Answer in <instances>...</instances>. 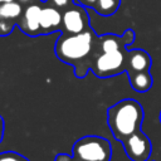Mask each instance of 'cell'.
Returning <instances> with one entry per match:
<instances>
[{
  "mask_svg": "<svg viewBox=\"0 0 161 161\" xmlns=\"http://www.w3.org/2000/svg\"><path fill=\"white\" fill-rule=\"evenodd\" d=\"M54 52L58 59L77 68L79 63L87 60L89 55L94 54L97 57L102 50L99 36L89 28L78 34L63 33L55 42Z\"/></svg>",
  "mask_w": 161,
  "mask_h": 161,
  "instance_id": "1",
  "label": "cell"
},
{
  "mask_svg": "<svg viewBox=\"0 0 161 161\" xmlns=\"http://www.w3.org/2000/svg\"><path fill=\"white\" fill-rule=\"evenodd\" d=\"M143 122V108L132 98H126L107 109V123L113 137L122 142L128 136L141 130Z\"/></svg>",
  "mask_w": 161,
  "mask_h": 161,
  "instance_id": "2",
  "label": "cell"
},
{
  "mask_svg": "<svg viewBox=\"0 0 161 161\" xmlns=\"http://www.w3.org/2000/svg\"><path fill=\"white\" fill-rule=\"evenodd\" d=\"M112 147L108 140L101 136H83L77 140L72 148V157L58 153L54 161H111Z\"/></svg>",
  "mask_w": 161,
  "mask_h": 161,
  "instance_id": "3",
  "label": "cell"
},
{
  "mask_svg": "<svg viewBox=\"0 0 161 161\" xmlns=\"http://www.w3.org/2000/svg\"><path fill=\"white\" fill-rule=\"evenodd\" d=\"M126 58L127 48L112 52H101L93 62L92 70L99 78L117 75L122 72H126Z\"/></svg>",
  "mask_w": 161,
  "mask_h": 161,
  "instance_id": "4",
  "label": "cell"
},
{
  "mask_svg": "<svg viewBox=\"0 0 161 161\" xmlns=\"http://www.w3.org/2000/svg\"><path fill=\"white\" fill-rule=\"evenodd\" d=\"M125 152L131 161H147L151 156L152 145L142 130L135 132L122 141Z\"/></svg>",
  "mask_w": 161,
  "mask_h": 161,
  "instance_id": "5",
  "label": "cell"
},
{
  "mask_svg": "<svg viewBox=\"0 0 161 161\" xmlns=\"http://www.w3.org/2000/svg\"><path fill=\"white\" fill-rule=\"evenodd\" d=\"M62 25L68 34H78L89 29V18L84 6L73 4V6L63 13Z\"/></svg>",
  "mask_w": 161,
  "mask_h": 161,
  "instance_id": "6",
  "label": "cell"
},
{
  "mask_svg": "<svg viewBox=\"0 0 161 161\" xmlns=\"http://www.w3.org/2000/svg\"><path fill=\"white\" fill-rule=\"evenodd\" d=\"M40 11L42 8L35 4L26 5V8L24 9L23 15L18 21V26L25 35L28 36L40 35Z\"/></svg>",
  "mask_w": 161,
  "mask_h": 161,
  "instance_id": "7",
  "label": "cell"
},
{
  "mask_svg": "<svg viewBox=\"0 0 161 161\" xmlns=\"http://www.w3.org/2000/svg\"><path fill=\"white\" fill-rule=\"evenodd\" d=\"M152 64L151 55L143 49H127L126 58V72L127 74H133L137 72H148Z\"/></svg>",
  "mask_w": 161,
  "mask_h": 161,
  "instance_id": "8",
  "label": "cell"
},
{
  "mask_svg": "<svg viewBox=\"0 0 161 161\" xmlns=\"http://www.w3.org/2000/svg\"><path fill=\"white\" fill-rule=\"evenodd\" d=\"M63 14L54 6L42 8L40 11V35H47L49 33L59 31L62 25Z\"/></svg>",
  "mask_w": 161,
  "mask_h": 161,
  "instance_id": "9",
  "label": "cell"
},
{
  "mask_svg": "<svg viewBox=\"0 0 161 161\" xmlns=\"http://www.w3.org/2000/svg\"><path fill=\"white\" fill-rule=\"evenodd\" d=\"M128 79H130L131 87L136 92H140V93L147 92L152 87V83H153V79H152V75L150 74V70L148 72H137V73L130 74Z\"/></svg>",
  "mask_w": 161,
  "mask_h": 161,
  "instance_id": "10",
  "label": "cell"
},
{
  "mask_svg": "<svg viewBox=\"0 0 161 161\" xmlns=\"http://www.w3.org/2000/svg\"><path fill=\"white\" fill-rule=\"evenodd\" d=\"M23 6L21 3L11 1V3H3L0 4V19L10 20V21H19L23 15Z\"/></svg>",
  "mask_w": 161,
  "mask_h": 161,
  "instance_id": "11",
  "label": "cell"
},
{
  "mask_svg": "<svg viewBox=\"0 0 161 161\" xmlns=\"http://www.w3.org/2000/svg\"><path fill=\"white\" fill-rule=\"evenodd\" d=\"M121 0H97L93 9L102 16L113 15L119 8Z\"/></svg>",
  "mask_w": 161,
  "mask_h": 161,
  "instance_id": "12",
  "label": "cell"
},
{
  "mask_svg": "<svg viewBox=\"0 0 161 161\" xmlns=\"http://www.w3.org/2000/svg\"><path fill=\"white\" fill-rule=\"evenodd\" d=\"M0 161H30L25 156L15 151H4L0 152Z\"/></svg>",
  "mask_w": 161,
  "mask_h": 161,
  "instance_id": "13",
  "label": "cell"
},
{
  "mask_svg": "<svg viewBox=\"0 0 161 161\" xmlns=\"http://www.w3.org/2000/svg\"><path fill=\"white\" fill-rule=\"evenodd\" d=\"M15 25H18L16 21H10V20H3V19H0V36L9 35L13 31V29L15 28Z\"/></svg>",
  "mask_w": 161,
  "mask_h": 161,
  "instance_id": "14",
  "label": "cell"
},
{
  "mask_svg": "<svg viewBox=\"0 0 161 161\" xmlns=\"http://www.w3.org/2000/svg\"><path fill=\"white\" fill-rule=\"evenodd\" d=\"M52 3L57 8H65L69 4H74V0H52Z\"/></svg>",
  "mask_w": 161,
  "mask_h": 161,
  "instance_id": "15",
  "label": "cell"
},
{
  "mask_svg": "<svg viewBox=\"0 0 161 161\" xmlns=\"http://www.w3.org/2000/svg\"><path fill=\"white\" fill-rule=\"evenodd\" d=\"M97 0H74V4H79L84 8H93L96 5Z\"/></svg>",
  "mask_w": 161,
  "mask_h": 161,
  "instance_id": "16",
  "label": "cell"
},
{
  "mask_svg": "<svg viewBox=\"0 0 161 161\" xmlns=\"http://www.w3.org/2000/svg\"><path fill=\"white\" fill-rule=\"evenodd\" d=\"M4 130H5V123H4L3 117L0 116V142H1L3 138H4Z\"/></svg>",
  "mask_w": 161,
  "mask_h": 161,
  "instance_id": "17",
  "label": "cell"
},
{
  "mask_svg": "<svg viewBox=\"0 0 161 161\" xmlns=\"http://www.w3.org/2000/svg\"><path fill=\"white\" fill-rule=\"evenodd\" d=\"M11 1H15V0H0V4H3V3H11Z\"/></svg>",
  "mask_w": 161,
  "mask_h": 161,
  "instance_id": "18",
  "label": "cell"
},
{
  "mask_svg": "<svg viewBox=\"0 0 161 161\" xmlns=\"http://www.w3.org/2000/svg\"><path fill=\"white\" fill-rule=\"evenodd\" d=\"M29 1H30V0H20V3H21V4H28Z\"/></svg>",
  "mask_w": 161,
  "mask_h": 161,
  "instance_id": "19",
  "label": "cell"
},
{
  "mask_svg": "<svg viewBox=\"0 0 161 161\" xmlns=\"http://www.w3.org/2000/svg\"><path fill=\"white\" fill-rule=\"evenodd\" d=\"M160 122H161V111H160Z\"/></svg>",
  "mask_w": 161,
  "mask_h": 161,
  "instance_id": "20",
  "label": "cell"
}]
</instances>
